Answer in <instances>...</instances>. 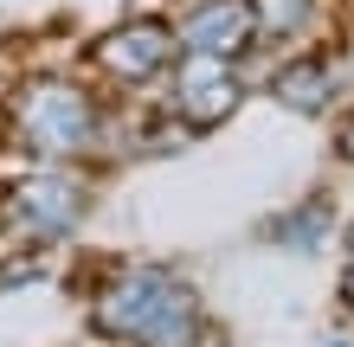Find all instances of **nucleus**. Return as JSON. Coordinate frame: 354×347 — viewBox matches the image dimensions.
Returning a JSON list of instances; mask_svg holds the SVG:
<instances>
[{"mask_svg": "<svg viewBox=\"0 0 354 347\" xmlns=\"http://www.w3.org/2000/svg\"><path fill=\"white\" fill-rule=\"evenodd\" d=\"M97 328L142 341V347H194L200 341V302L168 270H122L97 296Z\"/></svg>", "mask_w": 354, "mask_h": 347, "instance_id": "f257e3e1", "label": "nucleus"}, {"mask_svg": "<svg viewBox=\"0 0 354 347\" xmlns=\"http://www.w3.org/2000/svg\"><path fill=\"white\" fill-rule=\"evenodd\" d=\"M258 46H303L316 26V0H252Z\"/></svg>", "mask_w": 354, "mask_h": 347, "instance_id": "6e6552de", "label": "nucleus"}, {"mask_svg": "<svg viewBox=\"0 0 354 347\" xmlns=\"http://www.w3.org/2000/svg\"><path fill=\"white\" fill-rule=\"evenodd\" d=\"M180 52H213V58H245L258 46V19H252V0H194L180 13Z\"/></svg>", "mask_w": 354, "mask_h": 347, "instance_id": "423d86ee", "label": "nucleus"}, {"mask_svg": "<svg viewBox=\"0 0 354 347\" xmlns=\"http://www.w3.org/2000/svg\"><path fill=\"white\" fill-rule=\"evenodd\" d=\"M348 238H354V232H348Z\"/></svg>", "mask_w": 354, "mask_h": 347, "instance_id": "9b49d317", "label": "nucleus"}, {"mask_svg": "<svg viewBox=\"0 0 354 347\" xmlns=\"http://www.w3.org/2000/svg\"><path fill=\"white\" fill-rule=\"evenodd\" d=\"M84 206H91V187L77 174H32L0 193V226L19 238H65L84 219Z\"/></svg>", "mask_w": 354, "mask_h": 347, "instance_id": "39448f33", "label": "nucleus"}, {"mask_svg": "<svg viewBox=\"0 0 354 347\" xmlns=\"http://www.w3.org/2000/svg\"><path fill=\"white\" fill-rule=\"evenodd\" d=\"M168 103L194 135L206 129H225L245 103V71L239 58H213V52H180L174 71H168Z\"/></svg>", "mask_w": 354, "mask_h": 347, "instance_id": "7ed1b4c3", "label": "nucleus"}, {"mask_svg": "<svg viewBox=\"0 0 354 347\" xmlns=\"http://www.w3.org/2000/svg\"><path fill=\"white\" fill-rule=\"evenodd\" d=\"M335 71H342L335 58H290V65L270 77V97H277L283 110H297V116H322L342 97V77Z\"/></svg>", "mask_w": 354, "mask_h": 347, "instance_id": "0eeeda50", "label": "nucleus"}, {"mask_svg": "<svg viewBox=\"0 0 354 347\" xmlns=\"http://www.w3.org/2000/svg\"><path fill=\"white\" fill-rule=\"evenodd\" d=\"M7 122L13 141L39 161H84L91 148H103V103L71 77H26L13 90Z\"/></svg>", "mask_w": 354, "mask_h": 347, "instance_id": "f03ea898", "label": "nucleus"}, {"mask_svg": "<svg viewBox=\"0 0 354 347\" xmlns=\"http://www.w3.org/2000/svg\"><path fill=\"white\" fill-rule=\"evenodd\" d=\"M342 296H348V302H354V264H348V290H342Z\"/></svg>", "mask_w": 354, "mask_h": 347, "instance_id": "9d476101", "label": "nucleus"}, {"mask_svg": "<svg viewBox=\"0 0 354 347\" xmlns=\"http://www.w3.org/2000/svg\"><path fill=\"white\" fill-rule=\"evenodd\" d=\"M180 58V39L168 19H122L103 39H91V71L116 90H149L155 77H168Z\"/></svg>", "mask_w": 354, "mask_h": 347, "instance_id": "20e7f679", "label": "nucleus"}, {"mask_svg": "<svg viewBox=\"0 0 354 347\" xmlns=\"http://www.w3.org/2000/svg\"><path fill=\"white\" fill-rule=\"evenodd\" d=\"M335 148H342V161H354V116L342 122V135H335Z\"/></svg>", "mask_w": 354, "mask_h": 347, "instance_id": "1a4fd4ad", "label": "nucleus"}]
</instances>
